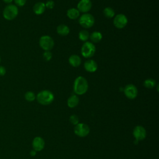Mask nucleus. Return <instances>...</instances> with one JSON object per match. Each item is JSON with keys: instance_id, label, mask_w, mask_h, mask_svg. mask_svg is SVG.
I'll list each match as a JSON object with an SVG mask.
<instances>
[{"instance_id": "3", "label": "nucleus", "mask_w": 159, "mask_h": 159, "mask_svg": "<svg viewBox=\"0 0 159 159\" xmlns=\"http://www.w3.org/2000/svg\"><path fill=\"white\" fill-rule=\"evenodd\" d=\"M18 8L14 4H9L3 10L2 15L5 19L11 20L14 19L18 15Z\"/></svg>"}, {"instance_id": "9", "label": "nucleus", "mask_w": 159, "mask_h": 159, "mask_svg": "<svg viewBox=\"0 0 159 159\" xmlns=\"http://www.w3.org/2000/svg\"><path fill=\"white\" fill-rule=\"evenodd\" d=\"M124 92L125 96L130 99H135L138 94V90L137 87L132 84H129L126 85L124 88Z\"/></svg>"}, {"instance_id": "15", "label": "nucleus", "mask_w": 159, "mask_h": 159, "mask_svg": "<svg viewBox=\"0 0 159 159\" xmlns=\"http://www.w3.org/2000/svg\"><path fill=\"white\" fill-rule=\"evenodd\" d=\"M69 63L73 67H78L80 65L81 62V58L77 55H72L68 59Z\"/></svg>"}, {"instance_id": "10", "label": "nucleus", "mask_w": 159, "mask_h": 159, "mask_svg": "<svg viewBox=\"0 0 159 159\" xmlns=\"http://www.w3.org/2000/svg\"><path fill=\"white\" fill-rule=\"evenodd\" d=\"M91 7L92 2L90 0H80L77 4V9L84 14L89 11Z\"/></svg>"}, {"instance_id": "8", "label": "nucleus", "mask_w": 159, "mask_h": 159, "mask_svg": "<svg viewBox=\"0 0 159 159\" xmlns=\"http://www.w3.org/2000/svg\"><path fill=\"white\" fill-rule=\"evenodd\" d=\"M127 22L128 19L127 17L123 14H119L116 15L113 20V24L114 26L119 29L125 27L127 24Z\"/></svg>"}, {"instance_id": "6", "label": "nucleus", "mask_w": 159, "mask_h": 159, "mask_svg": "<svg viewBox=\"0 0 159 159\" xmlns=\"http://www.w3.org/2000/svg\"><path fill=\"white\" fill-rule=\"evenodd\" d=\"M39 45L45 51H50L54 46V41L49 35H43L40 38Z\"/></svg>"}, {"instance_id": "29", "label": "nucleus", "mask_w": 159, "mask_h": 159, "mask_svg": "<svg viewBox=\"0 0 159 159\" xmlns=\"http://www.w3.org/2000/svg\"><path fill=\"white\" fill-rule=\"evenodd\" d=\"M30 154L31 156H35L36 155V151L34 150H32L30 151Z\"/></svg>"}, {"instance_id": "4", "label": "nucleus", "mask_w": 159, "mask_h": 159, "mask_svg": "<svg viewBox=\"0 0 159 159\" xmlns=\"http://www.w3.org/2000/svg\"><path fill=\"white\" fill-rule=\"evenodd\" d=\"M96 52V47L93 43L86 42L82 45L81 49V55L85 58H90L93 57Z\"/></svg>"}, {"instance_id": "30", "label": "nucleus", "mask_w": 159, "mask_h": 159, "mask_svg": "<svg viewBox=\"0 0 159 159\" xmlns=\"http://www.w3.org/2000/svg\"><path fill=\"white\" fill-rule=\"evenodd\" d=\"M4 1V2L6 3V4H11L13 0H2Z\"/></svg>"}, {"instance_id": "22", "label": "nucleus", "mask_w": 159, "mask_h": 159, "mask_svg": "<svg viewBox=\"0 0 159 159\" xmlns=\"http://www.w3.org/2000/svg\"><path fill=\"white\" fill-rule=\"evenodd\" d=\"M78 37L81 41L85 42L89 38V34L87 30H83L80 32L78 34Z\"/></svg>"}, {"instance_id": "11", "label": "nucleus", "mask_w": 159, "mask_h": 159, "mask_svg": "<svg viewBox=\"0 0 159 159\" xmlns=\"http://www.w3.org/2000/svg\"><path fill=\"white\" fill-rule=\"evenodd\" d=\"M133 135L137 141L143 140L146 137V130L141 125H137L133 130Z\"/></svg>"}, {"instance_id": "20", "label": "nucleus", "mask_w": 159, "mask_h": 159, "mask_svg": "<svg viewBox=\"0 0 159 159\" xmlns=\"http://www.w3.org/2000/svg\"><path fill=\"white\" fill-rule=\"evenodd\" d=\"M103 14L106 18L111 19L114 16L115 12L112 8L110 7H107L103 10Z\"/></svg>"}, {"instance_id": "5", "label": "nucleus", "mask_w": 159, "mask_h": 159, "mask_svg": "<svg viewBox=\"0 0 159 159\" xmlns=\"http://www.w3.org/2000/svg\"><path fill=\"white\" fill-rule=\"evenodd\" d=\"M79 23L83 27L89 29L94 25V18L91 14L84 13L80 17Z\"/></svg>"}, {"instance_id": "17", "label": "nucleus", "mask_w": 159, "mask_h": 159, "mask_svg": "<svg viewBox=\"0 0 159 159\" xmlns=\"http://www.w3.org/2000/svg\"><path fill=\"white\" fill-rule=\"evenodd\" d=\"M79 103V98L76 95H71L67 101V104L69 107L73 108L78 106Z\"/></svg>"}, {"instance_id": "7", "label": "nucleus", "mask_w": 159, "mask_h": 159, "mask_svg": "<svg viewBox=\"0 0 159 159\" xmlns=\"http://www.w3.org/2000/svg\"><path fill=\"white\" fill-rule=\"evenodd\" d=\"M89 126L84 123H78L74 128L75 134L80 137H84L88 135L89 133Z\"/></svg>"}, {"instance_id": "31", "label": "nucleus", "mask_w": 159, "mask_h": 159, "mask_svg": "<svg viewBox=\"0 0 159 159\" xmlns=\"http://www.w3.org/2000/svg\"><path fill=\"white\" fill-rule=\"evenodd\" d=\"M0 62H1V57H0Z\"/></svg>"}, {"instance_id": "25", "label": "nucleus", "mask_w": 159, "mask_h": 159, "mask_svg": "<svg viewBox=\"0 0 159 159\" xmlns=\"http://www.w3.org/2000/svg\"><path fill=\"white\" fill-rule=\"evenodd\" d=\"M43 58L46 61H49L52 58V54L50 51H45L43 53Z\"/></svg>"}, {"instance_id": "16", "label": "nucleus", "mask_w": 159, "mask_h": 159, "mask_svg": "<svg viewBox=\"0 0 159 159\" xmlns=\"http://www.w3.org/2000/svg\"><path fill=\"white\" fill-rule=\"evenodd\" d=\"M57 33L61 36H66L70 32L69 27L65 24H60L57 28Z\"/></svg>"}, {"instance_id": "2", "label": "nucleus", "mask_w": 159, "mask_h": 159, "mask_svg": "<svg viewBox=\"0 0 159 159\" xmlns=\"http://www.w3.org/2000/svg\"><path fill=\"white\" fill-rule=\"evenodd\" d=\"M36 98L38 102L40 104L48 105L53 102L54 96L50 91L43 90L37 94Z\"/></svg>"}, {"instance_id": "18", "label": "nucleus", "mask_w": 159, "mask_h": 159, "mask_svg": "<svg viewBox=\"0 0 159 159\" xmlns=\"http://www.w3.org/2000/svg\"><path fill=\"white\" fill-rule=\"evenodd\" d=\"M66 15L70 19H76L80 16V11L76 8H70L67 11Z\"/></svg>"}, {"instance_id": "13", "label": "nucleus", "mask_w": 159, "mask_h": 159, "mask_svg": "<svg viewBox=\"0 0 159 159\" xmlns=\"http://www.w3.org/2000/svg\"><path fill=\"white\" fill-rule=\"evenodd\" d=\"M84 67L86 71L89 73L95 72L98 69V65L96 62L91 59H89L85 61L84 64Z\"/></svg>"}, {"instance_id": "28", "label": "nucleus", "mask_w": 159, "mask_h": 159, "mask_svg": "<svg viewBox=\"0 0 159 159\" xmlns=\"http://www.w3.org/2000/svg\"><path fill=\"white\" fill-rule=\"evenodd\" d=\"M6 73V70L4 66H0V76H4Z\"/></svg>"}, {"instance_id": "26", "label": "nucleus", "mask_w": 159, "mask_h": 159, "mask_svg": "<svg viewBox=\"0 0 159 159\" xmlns=\"http://www.w3.org/2000/svg\"><path fill=\"white\" fill-rule=\"evenodd\" d=\"M45 5V7L48 9H53L55 6V2L52 0H48V1H47Z\"/></svg>"}, {"instance_id": "27", "label": "nucleus", "mask_w": 159, "mask_h": 159, "mask_svg": "<svg viewBox=\"0 0 159 159\" xmlns=\"http://www.w3.org/2000/svg\"><path fill=\"white\" fill-rule=\"evenodd\" d=\"M15 2V4L18 6H23L26 3L27 0H14Z\"/></svg>"}, {"instance_id": "12", "label": "nucleus", "mask_w": 159, "mask_h": 159, "mask_svg": "<svg viewBox=\"0 0 159 159\" xmlns=\"http://www.w3.org/2000/svg\"><path fill=\"white\" fill-rule=\"evenodd\" d=\"M45 146V142L40 137H36L32 141V147L34 150L41 151Z\"/></svg>"}, {"instance_id": "21", "label": "nucleus", "mask_w": 159, "mask_h": 159, "mask_svg": "<svg viewBox=\"0 0 159 159\" xmlns=\"http://www.w3.org/2000/svg\"><path fill=\"white\" fill-rule=\"evenodd\" d=\"M155 84H156V81L155 80H153L152 78L147 79L143 82L144 86L148 89L153 88L155 86Z\"/></svg>"}, {"instance_id": "19", "label": "nucleus", "mask_w": 159, "mask_h": 159, "mask_svg": "<svg viewBox=\"0 0 159 159\" xmlns=\"http://www.w3.org/2000/svg\"><path fill=\"white\" fill-rule=\"evenodd\" d=\"M89 38L92 43H98L101 40L102 35L101 32L98 31H94L89 35Z\"/></svg>"}, {"instance_id": "1", "label": "nucleus", "mask_w": 159, "mask_h": 159, "mask_svg": "<svg viewBox=\"0 0 159 159\" xmlns=\"http://www.w3.org/2000/svg\"><path fill=\"white\" fill-rule=\"evenodd\" d=\"M88 89V83L86 78L82 76H78L73 84V91L78 95H82L86 93Z\"/></svg>"}, {"instance_id": "23", "label": "nucleus", "mask_w": 159, "mask_h": 159, "mask_svg": "<svg viewBox=\"0 0 159 159\" xmlns=\"http://www.w3.org/2000/svg\"><path fill=\"white\" fill-rule=\"evenodd\" d=\"M24 97H25V100H27V101H29V102H32V101H34L36 98L35 94L32 91L26 92L24 95Z\"/></svg>"}, {"instance_id": "24", "label": "nucleus", "mask_w": 159, "mask_h": 159, "mask_svg": "<svg viewBox=\"0 0 159 159\" xmlns=\"http://www.w3.org/2000/svg\"><path fill=\"white\" fill-rule=\"evenodd\" d=\"M70 122L73 124L76 125V124H78L79 123V118L77 116L73 114L70 117Z\"/></svg>"}, {"instance_id": "14", "label": "nucleus", "mask_w": 159, "mask_h": 159, "mask_svg": "<svg viewBox=\"0 0 159 159\" xmlns=\"http://www.w3.org/2000/svg\"><path fill=\"white\" fill-rule=\"evenodd\" d=\"M45 5L42 2H38L33 7V11L37 15H40L43 14L45 10Z\"/></svg>"}]
</instances>
